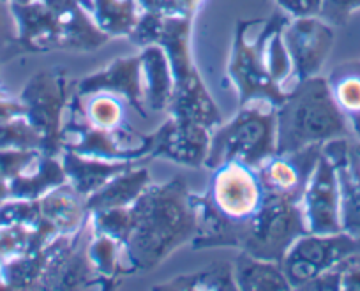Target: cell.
Instances as JSON below:
<instances>
[{"instance_id": "cell-1", "label": "cell", "mask_w": 360, "mask_h": 291, "mask_svg": "<svg viewBox=\"0 0 360 291\" xmlns=\"http://www.w3.org/2000/svg\"><path fill=\"white\" fill-rule=\"evenodd\" d=\"M196 235L193 193L182 179L154 183L129 205V231L124 240L126 273L161 265Z\"/></svg>"}, {"instance_id": "cell-2", "label": "cell", "mask_w": 360, "mask_h": 291, "mask_svg": "<svg viewBox=\"0 0 360 291\" xmlns=\"http://www.w3.org/2000/svg\"><path fill=\"white\" fill-rule=\"evenodd\" d=\"M191 29L193 16L143 11L129 41L140 48L159 44L168 55L175 79L168 115L216 129L223 124V117L193 60Z\"/></svg>"}, {"instance_id": "cell-3", "label": "cell", "mask_w": 360, "mask_h": 291, "mask_svg": "<svg viewBox=\"0 0 360 291\" xmlns=\"http://www.w3.org/2000/svg\"><path fill=\"white\" fill-rule=\"evenodd\" d=\"M276 152L286 154L335 138H349L352 127L348 117L335 105L327 78L318 75L297 82L286 92L285 101L276 110Z\"/></svg>"}, {"instance_id": "cell-4", "label": "cell", "mask_w": 360, "mask_h": 291, "mask_svg": "<svg viewBox=\"0 0 360 291\" xmlns=\"http://www.w3.org/2000/svg\"><path fill=\"white\" fill-rule=\"evenodd\" d=\"M276 110L269 101H249L240 105L237 115L219 124L210 134L205 168L216 169L226 162H240L256 169L276 154Z\"/></svg>"}, {"instance_id": "cell-5", "label": "cell", "mask_w": 360, "mask_h": 291, "mask_svg": "<svg viewBox=\"0 0 360 291\" xmlns=\"http://www.w3.org/2000/svg\"><path fill=\"white\" fill-rule=\"evenodd\" d=\"M262 20H238L235 25V36L231 43L230 60H228V78L237 90L240 105L262 99L272 103L274 106H281L286 92L276 85L266 71L265 44L276 29L288 25L292 16L278 9L262 23V30L255 32Z\"/></svg>"}, {"instance_id": "cell-6", "label": "cell", "mask_w": 360, "mask_h": 291, "mask_svg": "<svg viewBox=\"0 0 360 291\" xmlns=\"http://www.w3.org/2000/svg\"><path fill=\"white\" fill-rule=\"evenodd\" d=\"M307 233L299 202L265 194L258 212L245 223L238 251L281 263L299 237Z\"/></svg>"}, {"instance_id": "cell-7", "label": "cell", "mask_w": 360, "mask_h": 291, "mask_svg": "<svg viewBox=\"0 0 360 291\" xmlns=\"http://www.w3.org/2000/svg\"><path fill=\"white\" fill-rule=\"evenodd\" d=\"M75 93V83L68 79L64 69H48L36 72L23 86L20 101L25 106V117L39 133L41 152L60 155L62 127Z\"/></svg>"}, {"instance_id": "cell-8", "label": "cell", "mask_w": 360, "mask_h": 291, "mask_svg": "<svg viewBox=\"0 0 360 291\" xmlns=\"http://www.w3.org/2000/svg\"><path fill=\"white\" fill-rule=\"evenodd\" d=\"M355 252H360V240L345 231L330 235L306 233L293 242L281 266L292 290H302L304 284Z\"/></svg>"}, {"instance_id": "cell-9", "label": "cell", "mask_w": 360, "mask_h": 291, "mask_svg": "<svg viewBox=\"0 0 360 291\" xmlns=\"http://www.w3.org/2000/svg\"><path fill=\"white\" fill-rule=\"evenodd\" d=\"M205 194L221 216L240 224L248 223L265 200L256 169L240 162H226L212 169Z\"/></svg>"}, {"instance_id": "cell-10", "label": "cell", "mask_w": 360, "mask_h": 291, "mask_svg": "<svg viewBox=\"0 0 360 291\" xmlns=\"http://www.w3.org/2000/svg\"><path fill=\"white\" fill-rule=\"evenodd\" d=\"M307 233L330 235L341 230V194L335 166L321 152L300 200Z\"/></svg>"}, {"instance_id": "cell-11", "label": "cell", "mask_w": 360, "mask_h": 291, "mask_svg": "<svg viewBox=\"0 0 360 291\" xmlns=\"http://www.w3.org/2000/svg\"><path fill=\"white\" fill-rule=\"evenodd\" d=\"M288 53L292 57L295 82L320 75L334 46V27L318 16L292 18L283 30Z\"/></svg>"}, {"instance_id": "cell-12", "label": "cell", "mask_w": 360, "mask_h": 291, "mask_svg": "<svg viewBox=\"0 0 360 291\" xmlns=\"http://www.w3.org/2000/svg\"><path fill=\"white\" fill-rule=\"evenodd\" d=\"M320 155L321 145H311L302 150L286 152V154L276 152L272 157L256 168L265 194L300 203L307 180Z\"/></svg>"}, {"instance_id": "cell-13", "label": "cell", "mask_w": 360, "mask_h": 291, "mask_svg": "<svg viewBox=\"0 0 360 291\" xmlns=\"http://www.w3.org/2000/svg\"><path fill=\"white\" fill-rule=\"evenodd\" d=\"M212 129L202 124L180 120L169 115L155 133L150 134L148 157H165L188 168L205 164Z\"/></svg>"}, {"instance_id": "cell-14", "label": "cell", "mask_w": 360, "mask_h": 291, "mask_svg": "<svg viewBox=\"0 0 360 291\" xmlns=\"http://www.w3.org/2000/svg\"><path fill=\"white\" fill-rule=\"evenodd\" d=\"M72 103L86 124L112 133L126 147L147 148L150 154V134H141L131 127L127 122L129 103L124 97L112 92H96L83 97L72 93Z\"/></svg>"}, {"instance_id": "cell-15", "label": "cell", "mask_w": 360, "mask_h": 291, "mask_svg": "<svg viewBox=\"0 0 360 291\" xmlns=\"http://www.w3.org/2000/svg\"><path fill=\"white\" fill-rule=\"evenodd\" d=\"M62 150H71L90 157L113 159V161H143L145 157H148L147 148L126 147L112 133L86 124L72 99L69 103V112L62 127Z\"/></svg>"}, {"instance_id": "cell-16", "label": "cell", "mask_w": 360, "mask_h": 291, "mask_svg": "<svg viewBox=\"0 0 360 291\" xmlns=\"http://www.w3.org/2000/svg\"><path fill=\"white\" fill-rule=\"evenodd\" d=\"M96 92H112L124 97L131 108L141 117H147L141 86V60L140 55L120 57L106 64L99 71L85 76L75 83V93L83 97Z\"/></svg>"}, {"instance_id": "cell-17", "label": "cell", "mask_w": 360, "mask_h": 291, "mask_svg": "<svg viewBox=\"0 0 360 291\" xmlns=\"http://www.w3.org/2000/svg\"><path fill=\"white\" fill-rule=\"evenodd\" d=\"M53 13L55 51H94L110 41L79 0H46Z\"/></svg>"}, {"instance_id": "cell-18", "label": "cell", "mask_w": 360, "mask_h": 291, "mask_svg": "<svg viewBox=\"0 0 360 291\" xmlns=\"http://www.w3.org/2000/svg\"><path fill=\"white\" fill-rule=\"evenodd\" d=\"M58 157H60L68 183L75 187L85 198L101 189L115 175L138 164V161H113V159L90 157V155L76 154L71 150H62Z\"/></svg>"}, {"instance_id": "cell-19", "label": "cell", "mask_w": 360, "mask_h": 291, "mask_svg": "<svg viewBox=\"0 0 360 291\" xmlns=\"http://www.w3.org/2000/svg\"><path fill=\"white\" fill-rule=\"evenodd\" d=\"M141 86L143 103L152 112H166L175 90L172 65L168 55L159 44H148L141 48Z\"/></svg>"}, {"instance_id": "cell-20", "label": "cell", "mask_w": 360, "mask_h": 291, "mask_svg": "<svg viewBox=\"0 0 360 291\" xmlns=\"http://www.w3.org/2000/svg\"><path fill=\"white\" fill-rule=\"evenodd\" d=\"M41 217L57 230L58 235H72L83 228L90 212L86 198L68 182L55 187L39 198Z\"/></svg>"}, {"instance_id": "cell-21", "label": "cell", "mask_w": 360, "mask_h": 291, "mask_svg": "<svg viewBox=\"0 0 360 291\" xmlns=\"http://www.w3.org/2000/svg\"><path fill=\"white\" fill-rule=\"evenodd\" d=\"M152 183L150 173L143 166H131L126 172L119 173L112 180L105 183L94 194L86 198V209L89 212H99V210L120 209L129 207L136 202L145 189Z\"/></svg>"}, {"instance_id": "cell-22", "label": "cell", "mask_w": 360, "mask_h": 291, "mask_svg": "<svg viewBox=\"0 0 360 291\" xmlns=\"http://www.w3.org/2000/svg\"><path fill=\"white\" fill-rule=\"evenodd\" d=\"M65 182L68 179L60 157L41 152L25 172L9 180V196L18 200H39Z\"/></svg>"}, {"instance_id": "cell-23", "label": "cell", "mask_w": 360, "mask_h": 291, "mask_svg": "<svg viewBox=\"0 0 360 291\" xmlns=\"http://www.w3.org/2000/svg\"><path fill=\"white\" fill-rule=\"evenodd\" d=\"M101 32L112 37H129L141 16L138 0H79Z\"/></svg>"}, {"instance_id": "cell-24", "label": "cell", "mask_w": 360, "mask_h": 291, "mask_svg": "<svg viewBox=\"0 0 360 291\" xmlns=\"http://www.w3.org/2000/svg\"><path fill=\"white\" fill-rule=\"evenodd\" d=\"M233 276L237 290L242 291H288L292 290L281 263L266 261L255 258L248 252L240 254L233 261Z\"/></svg>"}, {"instance_id": "cell-25", "label": "cell", "mask_w": 360, "mask_h": 291, "mask_svg": "<svg viewBox=\"0 0 360 291\" xmlns=\"http://www.w3.org/2000/svg\"><path fill=\"white\" fill-rule=\"evenodd\" d=\"M86 258L92 269L112 287L117 286V277L126 276L122 242L101 231H96L94 228L86 240Z\"/></svg>"}, {"instance_id": "cell-26", "label": "cell", "mask_w": 360, "mask_h": 291, "mask_svg": "<svg viewBox=\"0 0 360 291\" xmlns=\"http://www.w3.org/2000/svg\"><path fill=\"white\" fill-rule=\"evenodd\" d=\"M154 290H224L235 291L237 283L233 276V263H212L207 269L193 273H182Z\"/></svg>"}, {"instance_id": "cell-27", "label": "cell", "mask_w": 360, "mask_h": 291, "mask_svg": "<svg viewBox=\"0 0 360 291\" xmlns=\"http://www.w3.org/2000/svg\"><path fill=\"white\" fill-rule=\"evenodd\" d=\"M335 105L346 117L360 115V60H349L338 65L327 78Z\"/></svg>"}, {"instance_id": "cell-28", "label": "cell", "mask_w": 360, "mask_h": 291, "mask_svg": "<svg viewBox=\"0 0 360 291\" xmlns=\"http://www.w3.org/2000/svg\"><path fill=\"white\" fill-rule=\"evenodd\" d=\"M341 194V230L360 240V186L348 169V159L335 164Z\"/></svg>"}, {"instance_id": "cell-29", "label": "cell", "mask_w": 360, "mask_h": 291, "mask_svg": "<svg viewBox=\"0 0 360 291\" xmlns=\"http://www.w3.org/2000/svg\"><path fill=\"white\" fill-rule=\"evenodd\" d=\"M286 27V25H285ZM285 27H279L270 34L265 44V64L270 78L274 79L276 85L281 86L285 92L292 90L295 85V75H293L292 57L288 53L285 39H283V30Z\"/></svg>"}, {"instance_id": "cell-30", "label": "cell", "mask_w": 360, "mask_h": 291, "mask_svg": "<svg viewBox=\"0 0 360 291\" xmlns=\"http://www.w3.org/2000/svg\"><path fill=\"white\" fill-rule=\"evenodd\" d=\"M37 148L41 150V136L27 117L0 122V148Z\"/></svg>"}, {"instance_id": "cell-31", "label": "cell", "mask_w": 360, "mask_h": 291, "mask_svg": "<svg viewBox=\"0 0 360 291\" xmlns=\"http://www.w3.org/2000/svg\"><path fill=\"white\" fill-rule=\"evenodd\" d=\"M41 221L39 200L9 198L0 205V226H36Z\"/></svg>"}, {"instance_id": "cell-32", "label": "cell", "mask_w": 360, "mask_h": 291, "mask_svg": "<svg viewBox=\"0 0 360 291\" xmlns=\"http://www.w3.org/2000/svg\"><path fill=\"white\" fill-rule=\"evenodd\" d=\"M32 226L13 224V226H0V256L8 259L16 256L29 254Z\"/></svg>"}, {"instance_id": "cell-33", "label": "cell", "mask_w": 360, "mask_h": 291, "mask_svg": "<svg viewBox=\"0 0 360 291\" xmlns=\"http://www.w3.org/2000/svg\"><path fill=\"white\" fill-rule=\"evenodd\" d=\"M20 55L18 27L9 2L0 0V64Z\"/></svg>"}, {"instance_id": "cell-34", "label": "cell", "mask_w": 360, "mask_h": 291, "mask_svg": "<svg viewBox=\"0 0 360 291\" xmlns=\"http://www.w3.org/2000/svg\"><path fill=\"white\" fill-rule=\"evenodd\" d=\"M39 154L37 148H0V179L13 180L25 172Z\"/></svg>"}, {"instance_id": "cell-35", "label": "cell", "mask_w": 360, "mask_h": 291, "mask_svg": "<svg viewBox=\"0 0 360 291\" xmlns=\"http://www.w3.org/2000/svg\"><path fill=\"white\" fill-rule=\"evenodd\" d=\"M356 11H360V0H321L318 18L330 27H345Z\"/></svg>"}, {"instance_id": "cell-36", "label": "cell", "mask_w": 360, "mask_h": 291, "mask_svg": "<svg viewBox=\"0 0 360 291\" xmlns=\"http://www.w3.org/2000/svg\"><path fill=\"white\" fill-rule=\"evenodd\" d=\"M141 11L161 13V15L193 16L203 4V0H138Z\"/></svg>"}, {"instance_id": "cell-37", "label": "cell", "mask_w": 360, "mask_h": 291, "mask_svg": "<svg viewBox=\"0 0 360 291\" xmlns=\"http://www.w3.org/2000/svg\"><path fill=\"white\" fill-rule=\"evenodd\" d=\"M339 269H341V290L360 291V252L342 259Z\"/></svg>"}, {"instance_id": "cell-38", "label": "cell", "mask_w": 360, "mask_h": 291, "mask_svg": "<svg viewBox=\"0 0 360 291\" xmlns=\"http://www.w3.org/2000/svg\"><path fill=\"white\" fill-rule=\"evenodd\" d=\"M278 9L285 11L292 18L318 16L321 0H274Z\"/></svg>"}, {"instance_id": "cell-39", "label": "cell", "mask_w": 360, "mask_h": 291, "mask_svg": "<svg viewBox=\"0 0 360 291\" xmlns=\"http://www.w3.org/2000/svg\"><path fill=\"white\" fill-rule=\"evenodd\" d=\"M302 290L309 291H335L341 290V269H339V263L335 266H332L327 272L320 273L314 279H311L309 283L304 284Z\"/></svg>"}, {"instance_id": "cell-40", "label": "cell", "mask_w": 360, "mask_h": 291, "mask_svg": "<svg viewBox=\"0 0 360 291\" xmlns=\"http://www.w3.org/2000/svg\"><path fill=\"white\" fill-rule=\"evenodd\" d=\"M348 169L360 186V140L348 138Z\"/></svg>"}, {"instance_id": "cell-41", "label": "cell", "mask_w": 360, "mask_h": 291, "mask_svg": "<svg viewBox=\"0 0 360 291\" xmlns=\"http://www.w3.org/2000/svg\"><path fill=\"white\" fill-rule=\"evenodd\" d=\"M9 198H11V196H9V182L8 180L0 179V205Z\"/></svg>"}, {"instance_id": "cell-42", "label": "cell", "mask_w": 360, "mask_h": 291, "mask_svg": "<svg viewBox=\"0 0 360 291\" xmlns=\"http://www.w3.org/2000/svg\"><path fill=\"white\" fill-rule=\"evenodd\" d=\"M349 127H352L353 138L360 140V115H356V117H353V119H349Z\"/></svg>"}, {"instance_id": "cell-43", "label": "cell", "mask_w": 360, "mask_h": 291, "mask_svg": "<svg viewBox=\"0 0 360 291\" xmlns=\"http://www.w3.org/2000/svg\"><path fill=\"white\" fill-rule=\"evenodd\" d=\"M4 272H6V259L0 256V290H6L4 286Z\"/></svg>"}, {"instance_id": "cell-44", "label": "cell", "mask_w": 360, "mask_h": 291, "mask_svg": "<svg viewBox=\"0 0 360 291\" xmlns=\"http://www.w3.org/2000/svg\"><path fill=\"white\" fill-rule=\"evenodd\" d=\"M11 96V92L8 90V86H4L2 83H0V99H4V97H9Z\"/></svg>"}, {"instance_id": "cell-45", "label": "cell", "mask_w": 360, "mask_h": 291, "mask_svg": "<svg viewBox=\"0 0 360 291\" xmlns=\"http://www.w3.org/2000/svg\"><path fill=\"white\" fill-rule=\"evenodd\" d=\"M9 4H29V2H36V0H6Z\"/></svg>"}]
</instances>
